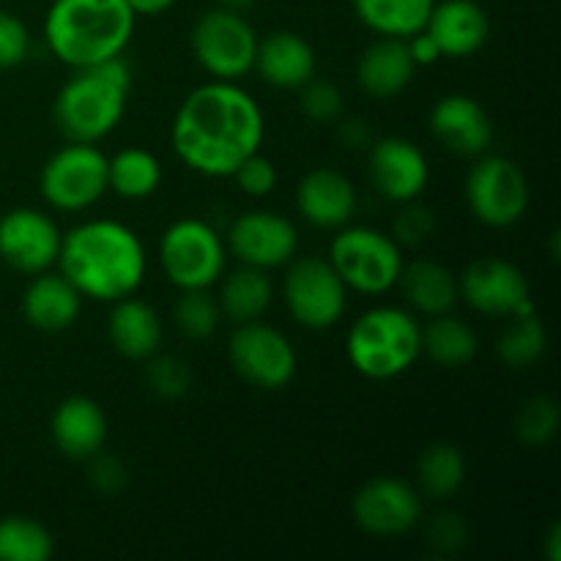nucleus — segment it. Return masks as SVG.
<instances>
[{
    "label": "nucleus",
    "instance_id": "obj_1",
    "mask_svg": "<svg viewBox=\"0 0 561 561\" xmlns=\"http://www.w3.org/2000/svg\"><path fill=\"white\" fill-rule=\"evenodd\" d=\"M266 135L263 110L244 88L214 80L195 88L175 110L170 142L181 162L208 179H230Z\"/></svg>",
    "mask_w": 561,
    "mask_h": 561
},
{
    "label": "nucleus",
    "instance_id": "obj_2",
    "mask_svg": "<svg viewBox=\"0 0 561 561\" xmlns=\"http://www.w3.org/2000/svg\"><path fill=\"white\" fill-rule=\"evenodd\" d=\"M58 266L82 299L118 301L142 285L146 250L129 225L88 219L60 239Z\"/></svg>",
    "mask_w": 561,
    "mask_h": 561
},
{
    "label": "nucleus",
    "instance_id": "obj_3",
    "mask_svg": "<svg viewBox=\"0 0 561 561\" xmlns=\"http://www.w3.org/2000/svg\"><path fill=\"white\" fill-rule=\"evenodd\" d=\"M135 20L126 0H53L44 16V38L55 58L85 69L124 55Z\"/></svg>",
    "mask_w": 561,
    "mask_h": 561
},
{
    "label": "nucleus",
    "instance_id": "obj_4",
    "mask_svg": "<svg viewBox=\"0 0 561 561\" xmlns=\"http://www.w3.org/2000/svg\"><path fill=\"white\" fill-rule=\"evenodd\" d=\"M131 88L124 58L75 69V77L55 96V124L69 142H99L121 124Z\"/></svg>",
    "mask_w": 561,
    "mask_h": 561
},
{
    "label": "nucleus",
    "instance_id": "obj_5",
    "mask_svg": "<svg viewBox=\"0 0 561 561\" xmlns=\"http://www.w3.org/2000/svg\"><path fill=\"white\" fill-rule=\"evenodd\" d=\"M351 367L370 381H389L414 367L422 354V327L403 307L362 312L345 340Z\"/></svg>",
    "mask_w": 561,
    "mask_h": 561
},
{
    "label": "nucleus",
    "instance_id": "obj_6",
    "mask_svg": "<svg viewBox=\"0 0 561 561\" xmlns=\"http://www.w3.org/2000/svg\"><path fill=\"white\" fill-rule=\"evenodd\" d=\"M329 244V263L345 288L365 296H381L398 285L403 272V252L392 236L376 228H337Z\"/></svg>",
    "mask_w": 561,
    "mask_h": 561
},
{
    "label": "nucleus",
    "instance_id": "obj_7",
    "mask_svg": "<svg viewBox=\"0 0 561 561\" xmlns=\"http://www.w3.org/2000/svg\"><path fill=\"white\" fill-rule=\"evenodd\" d=\"M228 244L203 219H179L159 239V263L179 290L211 288L225 274Z\"/></svg>",
    "mask_w": 561,
    "mask_h": 561
},
{
    "label": "nucleus",
    "instance_id": "obj_8",
    "mask_svg": "<svg viewBox=\"0 0 561 561\" xmlns=\"http://www.w3.org/2000/svg\"><path fill=\"white\" fill-rule=\"evenodd\" d=\"M195 60L217 80H239L255 69L257 33L241 11L211 9L192 27Z\"/></svg>",
    "mask_w": 561,
    "mask_h": 561
},
{
    "label": "nucleus",
    "instance_id": "obj_9",
    "mask_svg": "<svg viewBox=\"0 0 561 561\" xmlns=\"http://www.w3.org/2000/svg\"><path fill=\"white\" fill-rule=\"evenodd\" d=\"M283 299L299 327L323 332L337 327L348 305V288L329 257H294L283 283Z\"/></svg>",
    "mask_w": 561,
    "mask_h": 561
},
{
    "label": "nucleus",
    "instance_id": "obj_10",
    "mask_svg": "<svg viewBox=\"0 0 561 561\" xmlns=\"http://www.w3.org/2000/svg\"><path fill=\"white\" fill-rule=\"evenodd\" d=\"M466 203L488 228H510L529 208V181L513 159L482 153L466 175Z\"/></svg>",
    "mask_w": 561,
    "mask_h": 561
},
{
    "label": "nucleus",
    "instance_id": "obj_11",
    "mask_svg": "<svg viewBox=\"0 0 561 561\" xmlns=\"http://www.w3.org/2000/svg\"><path fill=\"white\" fill-rule=\"evenodd\" d=\"M42 195L58 211H82L107 192V157L96 142H69L42 168Z\"/></svg>",
    "mask_w": 561,
    "mask_h": 561
},
{
    "label": "nucleus",
    "instance_id": "obj_12",
    "mask_svg": "<svg viewBox=\"0 0 561 561\" xmlns=\"http://www.w3.org/2000/svg\"><path fill=\"white\" fill-rule=\"evenodd\" d=\"M228 356L233 370L247 383L268 392L288 387L299 367L294 343L279 329L261 321L239 323V329L230 334Z\"/></svg>",
    "mask_w": 561,
    "mask_h": 561
},
{
    "label": "nucleus",
    "instance_id": "obj_13",
    "mask_svg": "<svg viewBox=\"0 0 561 561\" xmlns=\"http://www.w3.org/2000/svg\"><path fill=\"white\" fill-rule=\"evenodd\" d=\"M458 288L460 299H466V305L482 316L513 318L535 312L529 279L513 261L504 257L488 255L469 263L458 277Z\"/></svg>",
    "mask_w": 561,
    "mask_h": 561
},
{
    "label": "nucleus",
    "instance_id": "obj_14",
    "mask_svg": "<svg viewBox=\"0 0 561 561\" xmlns=\"http://www.w3.org/2000/svg\"><path fill=\"white\" fill-rule=\"evenodd\" d=\"M354 520L373 537H400L422 520L420 493L400 477H373L356 491Z\"/></svg>",
    "mask_w": 561,
    "mask_h": 561
},
{
    "label": "nucleus",
    "instance_id": "obj_15",
    "mask_svg": "<svg viewBox=\"0 0 561 561\" xmlns=\"http://www.w3.org/2000/svg\"><path fill=\"white\" fill-rule=\"evenodd\" d=\"M60 239L53 217L36 208H11L0 217V261L22 274L47 272L58 263Z\"/></svg>",
    "mask_w": 561,
    "mask_h": 561
},
{
    "label": "nucleus",
    "instance_id": "obj_16",
    "mask_svg": "<svg viewBox=\"0 0 561 561\" xmlns=\"http://www.w3.org/2000/svg\"><path fill=\"white\" fill-rule=\"evenodd\" d=\"M228 250L244 266H288L299 250V230L288 217L274 211H244L228 230Z\"/></svg>",
    "mask_w": 561,
    "mask_h": 561
},
{
    "label": "nucleus",
    "instance_id": "obj_17",
    "mask_svg": "<svg viewBox=\"0 0 561 561\" xmlns=\"http://www.w3.org/2000/svg\"><path fill=\"white\" fill-rule=\"evenodd\" d=\"M367 164H370V181L378 195L392 203L416 201L431 181L427 157L420 146L405 137H383L373 142Z\"/></svg>",
    "mask_w": 561,
    "mask_h": 561
},
{
    "label": "nucleus",
    "instance_id": "obj_18",
    "mask_svg": "<svg viewBox=\"0 0 561 561\" xmlns=\"http://www.w3.org/2000/svg\"><path fill=\"white\" fill-rule=\"evenodd\" d=\"M431 131L442 146L460 157H482L493 142L488 110L466 93H447L431 110Z\"/></svg>",
    "mask_w": 561,
    "mask_h": 561
},
{
    "label": "nucleus",
    "instance_id": "obj_19",
    "mask_svg": "<svg viewBox=\"0 0 561 561\" xmlns=\"http://www.w3.org/2000/svg\"><path fill=\"white\" fill-rule=\"evenodd\" d=\"M296 208L310 225L337 230L348 225L356 211V190L348 175L334 168H316L299 181Z\"/></svg>",
    "mask_w": 561,
    "mask_h": 561
},
{
    "label": "nucleus",
    "instance_id": "obj_20",
    "mask_svg": "<svg viewBox=\"0 0 561 561\" xmlns=\"http://www.w3.org/2000/svg\"><path fill=\"white\" fill-rule=\"evenodd\" d=\"M425 31L444 58H469L491 36V20L477 0H436Z\"/></svg>",
    "mask_w": 561,
    "mask_h": 561
},
{
    "label": "nucleus",
    "instance_id": "obj_21",
    "mask_svg": "<svg viewBox=\"0 0 561 561\" xmlns=\"http://www.w3.org/2000/svg\"><path fill=\"white\" fill-rule=\"evenodd\" d=\"M49 433L53 442L66 458L71 460H88L104 449L107 442V416H104L102 405L91 398H66L53 411V422H49Z\"/></svg>",
    "mask_w": 561,
    "mask_h": 561
},
{
    "label": "nucleus",
    "instance_id": "obj_22",
    "mask_svg": "<svg viewBox=\"0 0 561 561\" xmlns=\"http://www.w3.org/2000/svg\"><path fill=\"white\" fill-rule=\"evenodd\" d=\"M255 69L268 85L299 91L316 77V49L294 31L268 33L266 38H257Z\"/></svg>",
    "mask_w": 561,
    "mask_h": 561
},
{
    "label": "nucleus",
    "instance_id": "obj_23",
    "mask_svg": "<svg viewBox=\"0 0 561 561\" xmlns=\"http://www.w3.org/2000/svg\"><path fill=\"white\" fill-rule=\"evenodd\" d=\"M82 312V294L55 272H38L22 296V316L38 332H64L75 327Z\"/></svg>",
    "mask_w": 561,
    "mask_h": 561
},
{
    "label": "nucleus",
    "instance_id": "obj_24",
    "mask_svg": "<svg viewBox=\"0 0 561 561\" xmlns=\"http://www.w3.org/2000/svg\"><path fill=\"white\" fill-rule=\"evenodd\" d=\"M414 75L416 64L409 53V44L405 38L394 36H381L373 42L356 64V80L373 99L398 96L411 85Z\"/></svg>",
    "mask_w": 561,
    "mask_h": 561
},
{
    "label": "nucleus",
    "instance_id": "obj_25",
    "mask_svg": "<svg viewBox=\"0 0 561 561\" xmlns=\"http://www.w3.org/2000/svg\"><path fill=\"white\" fill-rule=\"evenodd\" d=\"M107 334L121 356L148 359L151 354H157L159 343H162V318L146 301L124 296V299L113 301Z\"/></svg>",
    "mask_w": 561,
    "mask_h": 561
},
{
    "label": "nucleus",
    "instance_id": "obj_26",
    "mask_svg": "<svg viewBox=\"0 0 561 561\" xmlns=\"http://www.w3.org/2000/svg\"><path fill=\"white\" fill-rule=\"evenodd\" d=\"M403 299L422 316H444L453 312L458 305L460 288L458 277L447 266L436 261H411L403 263V272L398 279Z\"/></svg>",
    "mask_w": 561,
    "mask_h": 561
},
{
    "label": "nucleus",
    "instance_id": "obj_27",
    "mask_svg": "<svg viewBox=\"0 0 561 561\" xmlns=\"http://www.w3.org/2000/svg\"><path fill=\"white\" fill-rule=\"evenodd\" d=\"M222 290H219V310L233 323L261 321L274 299V285L268 272L241 263L236 272L222 274Z\"/></svg>",
    "mask_w": 561,
    "mask_h": 561
},
{
    "label": "nucleus",
    "instance_id": "obj_28",
    "mask_svg": "<svg viewBox=\"0 0 561 561\" xmlns=\"http://www.w3.org/2000/svg\"><path fill=\"white\" fill-rule=\"evenodd\" d=\"M356 16L378 36L409 38L425 31L436 0H351Z\"/></svg>",
    "mask_w": 561,
    "mask_h": 561
},
{
    "label": "nucleus",
    "instance_id": "obj_29",
    "mask_svg": "<svg viewBox=\"0 0 561 561\" xmlns=\"http://www.w3.org/2000/svg\"><path fill=\"white\" fill-rule=\"evenodd\" d=\"M162 184V164L146 148H124L107 159V190L124 201H146Z\"/></svg>",
    "mask_w": 561,
    "mask_h": 561
},
{
    "label": "nucleus",
    "instance_id": "obj_30",
    "mask_svg": "<svg viewBox=\"0 0 561 561\" xmlns=\"http://www.w3.org/2000/svg\"><path fill=\"white\" fill-rule=\"evenodd\" d=\"M480 340L477 332L449 312L436 316L422 329V354L431 356L438 367H463L477 356Z\"/></svg>",
    "mask_w": 561,
    "mask_h": 561
},
{
    "label": "nucleus",
    "instance_id": "obj_31",
    "mask_svg": "<svg viewBox=\"0 0 561 561\" xmlns=\"http://www.w3.org/2000/svg\"><path fill=\"white\" fill-rule=\"evenodd\" d=\"M416 477H420L422 493H427L431 499H438V502L453 499L466 482L463 453H460L455 444L447 442L431 444V447L420 455Z\"/></svg>",
    "mask_w": 561,
    "mask_h": 561
},
{
    "label": "nucleus",
    "instance_id": "obj_32",
    "mask_svg": "<svg viewBox=\"0 0 561 561\" xmlns=\"http://www.w3.org/2000/svg\"><path fill=\"white\" fill-rule=\"evenodd\" d=\"M499 359L504 362L513 370H526V367L535 365L537 359H542L548 348V332L546 323L537 318V312L529 316H513V321L504 327V332L499 334Z\"/></svg>",
    "mask_w": 561,
    "mask_h": 561
},
{
    "label": "nucleus",
    "instance_id": "obj_33",
    "mask_svg": "<svg viewBox=\"0 0 561 561\" xmlns=\"http://www.w3.org/2000/svg\"><path fill=\"white\" fill-rule=\"evenodd\" d=\"M55 553L49 529L25 515L0 518V561H47Z\"/></svg>",
    "mask_w": 561,
    "mask_h": 561
},
{
    "label": "nucleus",
    "instance_id": "obj_34",
    "mask_svg": "<svg viewBox=\"0 0 561 561\" xmlns=\"http://www.w3.org/2000/svg\"><path fill=\"white\" fill-rule=\"evenodd\" d=\"M219 301L208 294V288L181 290L179 301L173 307V323L184 337L208 340L219 327Z\"/></svg>",
    "mask_w": 561,
    "mask_h": 561
},
{
    "label": "nucleus",
    "instance_id": "obj_35",
    "mask_svg": "<svg viewBox=\"0 0 561 561\" xmlns=\"http://www.w3.org/2000/svg\"><path fill=\"white\" fill-rule=\"evenodd\" d=\"M559 431V405L551 398H531L515 414V436L531 447H542Z\"/></svg>",
    "mask_w": 561,
    "mask_h": 561
},
{
    "label": "nucleus",
    "instance_id": "obj_36",
    "mask_svg": "<svg viewBox=\"0 0 561 561\" xmlns=\"http://www.w3.org/2000/svg\"><path fill=\"white\" fill-rule=\"evenodd\" d=\"M146 383L157 398L181 400L192 389V370L173 354H151L146 365Z\"/></svg>",
    "mask_w": 561,
    "mask_h": 561
},
{
    "label": "nucleus",
    "instance_id": "obj_37",
    "mask_svg": "<svg viewBox=\"0 0 561 561\" xmlns=\"http://www.w3.org/2000/svg\"><path fill=\"white\" fill-rule=\"evenodd\" d=\"M301 91V110L316 124H334L343 115V91L334 82L318 80L312 77L310 82L299 88Z\"/></svg>",
    "mask_w": 561,
    "mask_h": 561
},
{
    "label": "nucleus",
    "instance_id": "obj_38",
    "mask_svg": "<svg viewBox=\"0 0 561 561\" xmlns=\"http://www.w3.org/2000/svg\"><path fill=\"white\" fill-rule=\"evenodd\" d=\"M230 179H236V184H239V190L244 192V195L266 197L277 190L279 175H277V168H274L272 159L263 157L261 151H255L233 170V175H230Z\"/></svg>",
    "mask_w": 561,
    "mask_h": 561
},
{
    "label": "nucleus",
    "instance_id": "obj_39",
    "mask_svg": "<svg viewBox=\"0 0 561 561\" xmlns=\"http://www.w3.org/2000/svg\"><path fill=\"white\" fill-rule=\"evenodd\" d=\"M31 33L11 11H0V69H14L27 58Z\"/></svg>",
    "mask_w": 561,
    "mask_h": 561
},
{
    "label": "nucleus",
    "instance_id": "obj_40",
    "mask_svg": "<svg viewBox=\"0 0 561 561\" xmlns=\"http://www.w3.org/2000/svg\"><path fill=\"white\" fill-rule=\"evenodd\" d=\"M469 529H466L463 518L455 513H438L425 529L427 546L436 553H458L463 548Z\"/></svg>",
    "mask_w": 561,
    "mask_h": 561
},
{
    "label": "nucleus",
    "instance_id": "obj_41",
    "mask_svg": "<svg viewBox=\"0 0 561 561\" xmlns=\"http://www.w3.org/2000/svg\"><path fill=\"white\" fill-rule=\"evenodd\" d=\"M392 230V239L398 241V244H422V241L433 233V214L427 211V208L414 206V201H409L403 211L394 217Z\"/></svg>",
    "mask_w": 561,
    "mask_h": 561
},
{
    "label": "nucleus",
    "instance_id": "obj_42",
    "mask_svg": "<svg viewBox=\"0 0 561 561\" xmlns=\"http://www.w3.org/2000/svg\"><path fill=\"white\" fill-rule=\"evenodd\" d=\"M88 460H91V466H88V480H91V485L96 488L99 493L113 496V493H118L121 488L126 485V466L121 458L99 449V453L91 455Z\"/></svg>",
    "mask_w": 561,
    "mask_h": 561
},
{
    "label": "nucleus",
    "instance_id": "obj_43",
    "mask_svg": "<svg viewBox=\"0 0 561 561\" xmlns=\"http://www.w3.org/2000/svg\"><path fill=\"white\" fill-rule=\"evenodd\" d=\"M405 44H409V53H411V58H414L416 69H420V66H433L436 60L444 58L442 49H438V44L433 42L431 33L427 31H420V33H414V36H409L405 38Z\"/></svg>",
    "mask_w": 561,
    "mask_h": 561
},
{
    "label": "nucleus",
    "instance_id": "obj_44",
    "mask_svg": "<svg viewBox=\"0 0 561 561\" xmlns=\"http://www.w3.org/2000/svg\"><path fill=\"white\" fill-rule=\"evenodd\" d=\"M126 3L135 11V16H157L164 14L168 9H173L175 0H126Z\"/></svg>",
    "mask_w": 561,
    "mask_h": 561
},
{
    "label": "nucleus",
    "instance_id": "obj_45",
    "mask_svg": "<svg viewBox=\"0 0 561 561\" xmlns=\"http://www.w3.org/2000/svg\"><path fill=\"white\" fill-rule=\"evenodd\" d=\"M546 557L548 561H559L561 559V526L551 524L546 535Z\"/></svg>",
    "mask_w": 561,
    "mask_h": 561
},
{
    "label": "nucleus",
    "instance_id": "obj_46",
    "mask_svg": "<svg viewBox=\"0 0 561 561\" xmlns=\"http://www.w3.org/2000/svg\"><path fill=\"white\" fill-rule=\"evenodd\" d=\"M340 135H343V140H348L351 146H359L362 140H367V129H362V121H348V124H343Z\"/></svg>",
    "mask_w": 561,
    "mask_h": 561
},
{
    "label": "nucleus",
    "instance_id": "obj_47",
    "mask_svg": "<svg viewBox=\"0 0 561 561\" xmlns=\"http://www.w3.org/2000/svg\"><path fill=\"white\" fill-rule=\"evenodd\" d=\"M255 3L257 0H219V5H222V9H230V11H247V9H252Z\"/></svg>",
    "mask_w": 561,
    "mask_h": 561
}]
</instances>
